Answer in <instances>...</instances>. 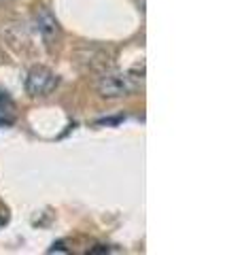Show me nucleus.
<instances>
[{"mask_svg": "<svg viewBox=\"0 0 242 255\" xmlns=\"http://www.w3.org/2000/svg\"><path fill=\"white\" fill-rule=\"evenodd\" d=\"M58 87V75L45 66L30 68L26 77V92L30 96H49Z\"/></svg>", "mask_w": 242, "mask_h": 255, "instance_id": "nucleus-1", "label": "nucleus"}, {"mask_svg": "<svg viewBox=\"0 0 242 255\" xmlns=\"http://www.w3.org/2000/svg\"><path fill=\"white\" fill-rule=\"evenodd\" d=\"M132 90H134L132 79L123 73H117V70L104 73L98 81V92L102 98H123V96H127Z\"/></svg>", "mask_w": 242, "mask_h": 255, "instance_id": "nucleus-2", "label": "nucleus"}, {"mask_svg": "<svg viewBox=\"0 0 242 255\" xmlns=\"http://www.w3.org/2000/svg\"><path fill=\"white\" fill-rule=\"evenodd\" d=\"M32 23H34V28L40 36L45 38L47 43H53L55 38L60 34V26H58V19L53 17V13L47 9V6H38L34 11V17H32Z\"/></svg>", "mask_w": 242, "mask_h": 255, "instance_id": "nucleus-3", "label": "nucleus"}, {"mask_svg": "<svg viewBox=\"0 0 242 255\" xmlns=\"http://www.w3.org/2000/svg\"><path fill=\"white\" fill-rule=\"evenodd\" d=\"M13 109V105H11V100L9 98H6V96L4 94H0V124H6V119H4V115L6 113H9V111Z\"/></svg>", "mask_w": 242, "mask_h": 255, "instance_id": "nucleus-4", "label": "nucleus"}, {"mask_svg": "<svg viewBox=\"0 0 242 255\" xmlns=\"http://www.w3.org/2000/svg\"><path fill=\"white\" fill-rule=\"evenodd\" d=\"M6 2H11V0H0V4H6Z\"/></svg>", "mask_w": 242, "mask_h": 255, "instance_id": "nucleus-5", "label": "nucleus"}]
</instances>
